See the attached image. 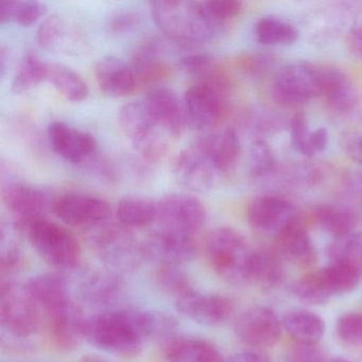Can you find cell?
Segmentation results:
<instances>
[{
	"label": "cell",
	"mask_w": 362,
	"mask_h": 362,
	"mask_svg": "<svg viewBox=\"0 0 362 362\" xmlns=\"http://www.w3.org/2000/svg\"><path fill=\"white\" fill-rule=\"evenodd\" d=\"M298 217L293 203L277 194L257 197L250 203L247 211L250 228L258 234L269 235L273 238Z\"/></svg>",
	"instance_id": "obj_15"
},
{
	"label": "cell",
	"mask_w": 362,
	"mask_h": 362,
	"mask_svg": "<svg viewBox=\"0 0 362 362\" xmlns=\"http://www.w3.org/2000/svg\"><path fill=\"white\" fill-rule=\"evenodd\" d=\"M342 146L347 158L362 166V135L353 134L345 137Z\"/></svg>",
	"instance_id": "obj_52"
},
{
	"label": "cell",
	"mask_w": 362,
	"mask_h": 362,
	"mask_svg": "<svg viewBox=\"0 0 362 362\" xmlns=\"http://www.w3.org/2000/svg\"><path fill=\"white\" fill-rule=\"evenodd\" d=\"M158 203L143 197H126L116 207L117 221L126 228H145L156 223Z\"/></svg>",
	"instance_id": "obj_34"
},
{
	"label": "cell",
	"mask_w": 362,
	"mask_h": 362,
	"mask_svg": "<svg viewBox=\"0 0 362 362\" xmlns=\"http://www.w3.org/2000/svg\"><path fill=\"white\" fill-rule=\"evenodd\" d=\"M143 18L139 12L133 10H120L112 14L107 21V28L114 35L132 33L141 26Z\"/></svg>",
	"instance_id": "obj_48"
},
{
	"label": "cell",
	"mask_w": 362,
	"mask_h": 362,
	"mask_svg": "<svg viewBox=\"0 0 362 362\" xmlns=\"http://www.w3.org/2000/svg\"><path fill=\"white\" fill-rule=\"evenodd\" d=\"M329 362H353L351 360L347 359L344 357H334L329 358Z\"/></svg>",
	"instance_id": "obj_56"
},
{
	"label": "cell",
	"mask_w": 362,
	"mask_h": 362,
	"mask_svg": "<svg viewBox=\"0 0 362 362\" xmlns=\"http://www.w3.org/2000/svg\"><path fill=\"white\" fill-rule=\"evenodd\" d=\"M1 199L13 217L16 228L24 230L35 221L44 219L54 203L47 190L24 183H9L4 186Z\"/></svg>",
	"instance_id": "obj_13"
},
{
	"label": "cell",
	"mask_w": 362,
	"mask_h": 362,
	"mask_svg": "<svg viewBox=\"0 0 362 362\" xmlns=\"http://www.w3.org/2000/svg\"><path fill=\"white\" fill-rule=\"evenodd\" d=\"M149 7L158 29L177 44L207 43L221 35L205 16L200 1L158 0L151 1Z\"/></svg>",
	"instance_id": "obj_3"
},
{
	"label": "cell",
	"mask_w": 362,
	"mask_h": 362,
	"mask_svg": "<svg viewBox=\"0 0 362 362\" xmlns=\"http://www.w3.org/2000/svg\"><path fill=\"white\" fill-rule=\"evenodd\" d=\"M347 49L358 60L362 61V11L358 12L345 35Z\"/></svg>",
	"instance_id": "obj_51"
},
{
	"label": "cell",
	"mask_w": 362,
	"mask_h": 362,
	"mask_svg": "<svg viewBox=\"0 0 362 362\" xmlns=\"http://www.w3.org/2000/svg\"><path fill=\"white\" fill-rule=\"evenodd\" d=\"M254 37L257 43L267 47L291 46L300 37V31L286 18L266 16L254 25Z\"/></svg>",
	"instance_id": "obj_32"
},
{
	"label": "cell",
	"mask_w": 362,
	"mask_h": 362,
	"mask_svg": "<svg viewBox=\"0 0 362 362\" xmlns=\"http://www.w3.org/2000/svg\"><path fill=\"white\" fill-rule=\"evenodd\" d=\"M41 309L26 281L3 279L0 288V321L3 337L29 342L39 330Z\"/></svg>",
	"instance_id": "obj_5"
},
{
	"label": "cell",
	"mask_w": 362,
	"mask_h": 362,
	"mask_svg": "<svg viewBox=\"0 0 362 362\" xmlns=\"http://www.w3.org/2000/svg\"><path fill=\"white\" fill-rule=\"evenodd\" d=\"M290 141L292 148L302 156L313 158L311 139L313 131L304 113H296L289 122Z\"/></svg>",
	"instance_id": "obj_43"
},
{
	"label": "cell",
	"mask_w": 362,
	"mask_h": 362,
	"mask_svg": "<svg viewBox=\"0 0 362 362\" xmlns=\"http://www.w3.org/2000/svg\"><path fill=\"white\" fill-rule=\"evenodd\" d=\"M162 43L150 39L144 42L132 58L133 71L136 78L137 88L156 86L170 77L171 67L163 60Z\"/></svg>",
	"instance_id": "obj_25"
},
{
	"label": "cell",
	"mask_w": 362,
	"mask_h": 362,
	"mask_svg": "<svg viewBox=\"0 0 362 362\" xmlns=\"http://www.w3.org/2000/svg\"><path fill=\"white\" fill-rule=\"evenodd\" d=\"M78 291L81 300L88 306L111 308L124 296L126 281L124 275L103 267L84 273Z\"/></svg>",
	"instance_id": "obj_17"
},
{
	"label": "cell",
	"mask_w": 362,
	"mask_h": 362,
	"mask_svg": "<svg viewBox=\"0 0 362 362\" xmlns=\"http://www.w3.org/2000/svg\"><path fill=\"white\" fill-rule=\"evenodd\" d=\"M326 254L329 262L347 264L362 274V230L334 239Z\"/></svg>",
	"instance_id": "obj_39"
},
{
	"label": "cell",
	"mask_w": 362,
	"mask_h": 362,
	"mask_svg": "<svg viewBox=\"0 0 362 362\" xmlns=\"http://www.w3.org/2000/svg\"><path fill=\"white\" fill-rule=\"evenodd\" d=\"M321 99L332 111L343 114L356 107L358 94L353 81L345 71L338 67L325 65Z\"/></svg>",
	"instance_id": "obj_27"
},
{
	"label": "cell",
	"mask_w": 362,
	"mask_h": 362,
	"mask_svg": "<svg viewBox=\"0 0 362 362\" xmlns=\"http://www.w3.org/2000/svg\"><path fill=\"white\" fill-rule=\"evenodd\" d=\"M325 65L306 61L289 63L276 71L272 81V94L286 105H302L321 98Z\"/></svg>",
	"instance_id": "obj_7"
},
{
	"label": "cell",
	"mask_w": 362,
	"mask_h": 362,
	"mask_svg": "<svg viewBox=\"0 0 362 362\" xmlns=\"http://www.w3.org/2000/svg\"><path fill=\"white\" fill-rule=\"evenodd\" d=\"M146 259L158 266H183L196 257L198 243L192 235L179 234L156 228L143 241Z\"/></svg>",
	"instance_id": "obj_16"
},
{
	"label": "cell",
	"mask_w": 362,
	"mask_h": 362,
	"mask_svg": "<svg viewBox=\"0 0 362 362\" xmlns=\"http://www.w3.org/2000/svg\"><path fill=\"white\" fill-rule=\"evenodd\" d=\"M54 215L67 226L90 232L111 219L112 209L103 199L83 192H66L54 200Z\"/></svg>",
	"instance_id": "obj_10"
},
{
	"label": "cell",
	"mask_w": 362,
	"mask_h": 362,
	"mask_svg": "<svg viewBox=\"0 0 362 362\" xmlns=\"http://www.w3.org/2000/svg\"><path fill=\"white\" fill-rule=\"evenodd\" d=\"M289 290L294 298H298L304 304L317 306V305H323L330 300L327 294L324 292L320 284L317 283L315 271L306 273L292 281L290 284Z\"/></svg>",
	"instance_id": "obj_42"
},
{
	"label": "cell",
	"mask_w": 362,
	"mask_h": 362,
	"mask_svg": "<svg viewBox=\"0 0 362 362\" xmlns=\"http://www.w3.org/2000/svg\"><path fill=\"white\" fill-rule=\"evenodd\" d=\"M45 317L50 343L59 351H74L86 340L88 317L74 300Z\"/></svg>",
	"instance_id": "obj_19"
},
{
	"label": "cell",
	"mask_w": 362,
	"mask_h": 362,
	"mask_svg": "<svg viewBox=\"0 0 362 362\" xmlns=\"http://www.w3.org/2000/svg\"><path fill=\"white\" fill-rule=\"evenodd\" d=\"M313 221L334 239L356 232L359 217L351 207L340 204L320 205L313 211Z\"/></svg>",
	"instance_id": "obj_30"
},
{
	"label": "cell",
	"mask_w": 362,
	"mask_h": 362,
	"mask_svg": "<svg viewBox=\"0 0 362 362\" xmlns=\"http://www.w3.org/2000/svg\"><path fill=\"white\" fill-rule=\"evenodd\" d=\"M25 232L37 255L57 272L69 274L81 266V247L64 226L44 218Z\"/></svg>",
	"instance_id": "obj_6"
},
{
	"label": "cell",
	"mask_w": 362,
	"mask_h": 362,
	"mask_svg": "<svg viewBox=\"0 0 362 362\" xmlns=\"http://www.w3.org/2000/svg\"><path fill=\"white\" fill-rule=\"evenodd\" d=\"M48 139L52 150L71 164H81L97 150V141L92 134L62 122L49 124Z\"/></svg>",
	"instance_id": "obj_22"
},
{
	"label": "cell",
	"mask_w": 362,
	"mask_h": 362,
	"mask_svg": "<svg viewBox=\"0 0 362 362\" xmlns=\"http://www.w3.org/2000/svg\"><path fill=\"white\" fill-rule=\"evenodd\" d=\"M201 8L213 26L226 33L243 10V3L237 0H211L200 1Z\"/></svg>",
	"instance_id": "obj_40"
},
{
	"label": "cell",
	"mask_w": 362,
	"mask_h": 362,
	"mask_svg": "<svg viewBox=\"0 0 362 362\" xmlns=\"http://www.w3.org/2000/svg\"><path fill=\"white\" fill-rule=\"evenodd\" d=\"M283 328L296 343L319 344L325 334V322L317 313L306 309H292L283 319Z\"/></svg>",
	"instance_id": "obj_29"
},
{
	"label": "cell",
	"mask_w": 362,
	"mask_h": 362,
	"mask_svg": "<svg viewBox=\"0 0 362 362\" xmlns=\"http://www.w3.org/2000/svg\"><path fill=\"white\" fill-rule=\"evenodd\" d=\"M237 65L249 77L259 78L272 71L275 59L264 52H245L238 57Z\"/></svg>",
	"instance_id": "obj_46"
},
{
	"label": "cell",
	"mask_w": 362,
	"mask_h": 362,
	"mask_svg": "<svg viewBox=\"0 0 362 362\" xmlns=\"http://www.w3.org/2000/svg\"><path fill=\"white\" fill-rule=\"evenodd\" d=\"M203 251L216 275L233 286L252 284L254 251L243 233L219 226L207 233Z\"/></svg>",
	"instance_id": "obj_2"
},
{
	"label": "cell",
	"mask_w": 362,
	"mask_h": 362,
	"mask_svg": "<svg viewBox=\"0 0 362 362\" xmlns=\"http://www.w3.org/2000/svg\"><path fill=\"white\" fill-rule=\"evenodd\" d=\"M65 28L66 24L62 16L58 14L48 16L37 29V43L44 49H56L64 39Z\"/></svg>",
	"instance_id": "obj_44"
},
{
	"label": "cell",
	"mask_w": 362,
	"mask_h": 362,
	"mask_svg": "<svg viewBox=\"0 0 362 362\" xmlns=\"http://www.w3.org/2000/svg\"><path fill=\"white\" fill-rule=\"evenodd\" d=\"M97 83L103 94L122 98L135 92L136 78L131 65L115 57H105L95 65Z\"/></svg>",
	"instance_id": "obj_24"
},
{
	"label": "cell",
	"mask_w": 362,
	"mask_h": 362,
	"mask_svg": "<svg viewBox=\"0 0 362 362\" xmlns=\"http://www.w3.org/2000/svg\"><path fill=\"white\" fill-rule=\"evenodd\" d=\"M289 362H329V358L319 344L296 343L290 353Z\"/></svg>",
	"instance_id": "obj_50"
},
{
	"label": "cell",
	"mask_w": 362,
	"mask_h": 362,
	"mask_svg": "<svg viewBox=\"0 0 362 362\" xmlns=\"http://www.w3.org/2000/svg\"><path fill=\"white\" fill-rule=\"evenodd\" d=\"M144 105L152 119L171 137L181 136L188 124L184 103L173 90L156 88L143 99Z\"/></svg>",
	"instance_id": "obj_21"
},
{
	"label": "cell",
	"mask_w": 362,
	"mask_h": 362,
	"mask_svg": "<svg viewBox=\"0 0 362 362\" xmlns=\"http://www.w3.org/2000/svg\"><path fill=\"white\" fill-rule=\"evenodd\" d=\"M48 63L42 61L37 54H25L21 61L16 75L12 80L11 88L16 94H25L47 81Z\"/></svg>",
	"instance_id": "obj_37"
},
{
	"label": "cell",
	"mask_w": 362,
	"mask_h": 362,
	"mask_svg": "<svg viewBox=\"0 0 362 362\" xmlns=\"http://www.w3.org/2000/svg\"><path fill=\"white\" fill-rule=\"evenodd\" d=\"M339 340L349 346H362V313H349L339 317L336 324Z\"/></svg>",
	"instance_id": "obj_45"
},
{
	"label": "cell",
	"mask_w": 362,
	"mask_h": 362,
	"mask_svg": "<svg viewBox=\"0 0 362 362\" xmlns=\"http://www.w3.org/2000/svg\"><path fill=\"white\" fill-rule=\"evenodd\" d=\"M118 119L122 133L145 160L156 162L164 158L173 139L152 119L143 101L124 105Z\"/></svg>",
	"instance_id": "obj_8"
},
{
	"label": "cell",
	"mask_w": 362,
	"mask_h": 362,
	"mask_svg": "<svg viewBox=\"0 0 362 362\" xmlns=\"http://www.w3.org/2000/svg\"><path fill=\"white\" fill-rule=\"evenodd\" d=\"M23 255L20 247L12 239L1 236V254H0V268L3 277L13 274L22 267Z\"/></svg>",
	"instance_id": "obj_47"
},
{
	"label": "cell",
	"mask_w": 362,
	"mask_h": 362,
	"mask_svg": "<svg viewBox=\"0 0 362 362\" xmlns=\"http://www.w3.org/2000/svg\"><path fill=\"white\" fill-rule=\"evenodd\" d=\"M156 228L196 236L206 221V209L197 197L170 194L158 201Z\"/></svg>",
	"instance_id": "obj_9"
},
{
	"label": "cell",
	"mask_w": 362,
	"mask_h": 362,
	"mask_svg": "<svg viewBox=\"0 0 362 362\" xmlns=\"http://www.w3.org/2000/svg\"><path fill=\"white\" fill-rule=\"evenodd\" d=\"M285 279L284 260L274 249L260 247L254 251L252 284L264 291H273L283 285Z\"/></svg>",
	"instance_id": "obj_31"
},
{
	"label": "cell",
	"mask_w": 362,
	"mask_h": 362,
	"mask_svg": "<svg viewBox=\"0 0 362 362\" xmlns=\"http://www.w3.org/2000/svg\"><path fill=\"white\" fill-rule=\"evenodd\" d=\"M276 158L272 148L264 139L253 141L250 148L249 170L254 179H264L276 170Z\"/></svg>",
	"instance_id": "obj_41"
},
{
	"label": "cell",
	"mask_w": 362,
	"mask_h": 362,
	"mask_svg": "<svg viewBox=\"0 0 362 362\" xmlns=\"http://www.w3.org/2000/svg\"><path fill=\"white\" fill-rule=\"evenodd\" d=\"M283 323L274 309L253 306L243 311L234 324L236 338L254 349L274 346L281 337Z\"/></svg>",
	"instance_id": "obj_14"
},
{
	"label": "cell",
	"mask_w": 362,
	"mask_h": 362,
	"mask_svg": "<svg viewBox=\"0 0 362 362\" xmlns=\"http://www.w3.org/2000/svg\"><path fill=\"white\" fill-rule=\"evenodd\" d=\"M163 349L167 362H213L222 355L213 343L194 337H175Z\"/></svg>",
	"instance_id": "obj_28"
},
{
	"label": "cell",
	"mask_w": 362,
	"mask_h": 362,
	"mask_svg": "<svg viewBox=\"0 0 362 362\" xmlns=\"http://www.w3.org/2000/svg\"><path fill=\"white\" fill-rule=\"evenodd\" d=\"M78 362H111L107 359V358L103 357L100 355H96V354H88V355L83 356L80 358Z\"/></svg>",
	"instance_id": "obj_54"
},
{
	"label": "cell",
	"mask_w": 362,
	"mask_h": 362,
	"mask_svg": "<svg viewBox=\"0 0 362 362\" xmlns=\"http://www.w3.org/2000/svg\"><path fill=\"white\" fill-rule=\"evenodd\" d=\"M88 243L103 267L122 275L135 272L146 260L143 241L119 222L107 221L88 232Z\"/></svg>",
	"instance_id": "obj_4"
},
{
	"label": "cell",
	"mask_w": 362,
	"mask_h": 362,
	"mask_svg": "<svg viewBox=\"0 0 362 362\" xmlns=\"http://www.w3.org/2000/svg\"><path fill=\"white\" fill-rule=\"evenodd\" d=\"M197 143L209 154L223 179L234 173L241 156L240 139L234 128L204 132Z\"/></svg>",
	"instance_id": "obj_23"
},
{
	"label": "cell",
	"mask_w": 362,
	"mask_h": 362,
	"mask_svg": "<svg viewBox=\"0 0 362 362\" xmlns=\"http://www.w3.org/2000/svg\"><path fill=\"white\" fill-rule=\"evenodd\" d=\"M173 175L180 186L198 194L213 189L223 179L209 154L197 141L175 156Z\"/></svg>",
	"instance_id": "obj_11"
},
{
	"label": "cell",
	"mask_w": 362,
	"mask_h": 362,
	"mask_svg": "<svg viewBox=\"0 0 362 362\" xmlns=\"http://www.w3.org/2000/svg\"><path fill=\"white\" fill-rule=\"evenodd\" d=\"M274 250L296 268L310 269L317 264V247L300 216L274 237Z\"/></svg>",
	"instance_id": "obj_18"
},
{
	"label": "cell",
	"mask_w": 362,
	"mask_h": 362,
	"mask_svg": "<svg viewBox=\"0 0 362 362\" xmlns=\"http://www.w3.org/2000/svg\"><path fill=\"white\" fill-rule=\"evenodd\" d=\"M213 362H228V360L224 359L223 356H220V357H218L217 359L214 360Z\"/></svg>",
	"instance_id": "obj_57"
},
{
	"label": "cell",
	"mask_w": 362,
	"mask_h": 362,
	"mask_svg": "<svg viewBox=\"0 0 362 362\" xmlns=\"http://www.w3.org/2000/svg\"><path fill=\"white\" fill-rule=\"evenodd\" d=\"M230 93L205 82H196L184 95L187 122L201 132H209L219 124L226 112Z\"/></svg>",
	"instance_id": "obj_12"
},
{
	"label": "cell",
	"mask_w": 362,
	"mask_h": 362,
	"mask_svg": "<svg viewBox=\"0 0 362 362\" xmlns=\"http://www.w3.org/2000/svg\"><path fill=\"white\" fill-rule=\"evenodd\" d=\"M228 362H271L270 358L258 351H241L235 354Z\"/></svg>",
	"instance_id": "obj_53"
},
{
	"label": "cell",
	"mask_w": 362,
	"mask_h": 362,
	"mask_svg": "<svg viewBox=\"0 0 362 362\" xmlns=\"http://www.w3.org/2000/svg\"><path fill=\"white\" fill-rule=\"evenodd\" d=\"M8 60H9V54H8L7 49L3 46L0 49V71H1V76L5 75Z\"/></svg>",
	"instance_id": "obj_55"
},
{
	"label": "cell",
	"mask_w": 362,
	"mask_h": 362,
	"mask_svg": "<svg viewBox=\"0 0 362 362\" xmlns=\"http://www.w3.org/2000/svg\"><path fill=\"white\" fill-rule=\"evenodd\" d=\"M47 12V6L39 1L1 0L0 22L11 23L23 27L33 26Z\"/></svg>",
	"instance_id": "obj_38"
},
{
	"label": "cell",
	"mask_w": 362,
	"mask_h": 362,
	"mask_svg": "<svg viewBox=\"0 0 362 362\" xmlns=\"http://www.w3.org/2000/svg\"><path fill=\"white\" fill-rule=\"evenodd\" d=\"M175 303L184 317L203 326L222 325L234 313V302L228 296L196 291Z\"/></svg>",
	"instance_id": "obj_20"
},
{
	"label": "cell",
	"mask_w": 362,
	"mask_h": 362,
	"mask_svg": "<svg viewBox=\"0 0 362 362\" xmlns=\"http://www.w3.org/2000/svg\"><path fill=\"white\" fill-rule=\"evenodd\" d=\"M47 82L71 103H81L90 94L83 78L71 67L57 63H48Z\"/></svg>",
	"instance_id": "obj_35"
},
{
	"label": "cell",
	"mask_w": 362,
	"mask_h": 362,
	"mask_svg": "<svg viewBox=\"0 0 362 362\" xmlns=\"http://www.w3.org/2000/svg\"><path fill=\"white\" fill-rule=\"evenodd\" d=\"M26 283L33 298L45 315L73 302L71 288L64 274L44 273L31 277Z\"/></svg>",
	"instance_id": "obj_26"
},
{
	"label": "cell",
	"mask_w": 362,
	"mask_h": 362,
	"mask_svg": "<svg viewBox=\"0 0 362 362\" xmlns=\"http://www.w3.org/2000/svg\"><path fill=\"white\" fill-rule=\"evenodd\" d=\"M149 310L122 308L88 317L86 340L100 351L134 358L148 340Z\"/></svg>",
	"instance_id": "obj_1"
},
{
	"label": "cell",
	"mask_w": 362,
	"mask_h": 362,
	"mask_svg": "<svg viewBox=\"0 0 362 362\" xmlns=\"http://www.w3.org/2000/svg\"><path fill=\"white\" fill-rule=\"evenodd\" d=\"M315 272L320 285L330 298L353 292L362 281L359 271L338 262H329Z\"/></svg>",
	"instance_id": "obj_33"
},
{
	"label": "cell",
	"mask_w": 362,
	"mask_h": 362,
	"mask_svg": "<svg viewBox=\"0 0 362 362\" xmlns=\"http://www.w3.org/2000/svg\"><path fill=\"white\" fill-rule=\"evenodd\" d=\"M215 61L206 54H192L180 60L179 67L190 77L200 79L215 64Z\"/></svg>",
	"instance_id": "obj_49"
},
{
	"label": "cell",
	"mask_w": 362,
	"mask_h": 362,
	"mask_svg": "<svg viewBox=\"0 0 362 362\" xmlns=\"http://www.w3.org/2000/svg\"><path fill=\"white\" fill-rule=\"evenodd\" d=\"M154 281L156 287L163 293L175 298V302L197 291L189 275L182 268V266H171V264L158 266L154 273Z\"/></svg>",
	"instance_id": "obj_36"
}]
</instances>
